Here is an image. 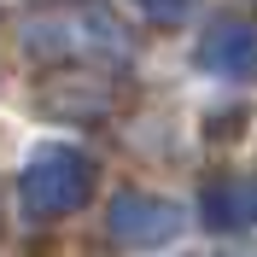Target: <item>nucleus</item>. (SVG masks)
I'll list each match as a JSON object with an SVG mask.
<instances>
[{
	"label": "nucleus",
	"mask_w": 257,
	"mask_h": 257,
	"mask_svg": "<svg viewBox=\"0 0 257 257\" xmlns=\"http://www.w3.org/2000/svg\"><path fill=\"white\" fill-rule=\"evenodd\" d=\"M94 158L76 152V146H35L24 176H18V205L30 222H53V216H70L94 199Z\"/></svg>",
	"instance_id": "obj_2"
},
{
	"label": "nucleus",
	"mask_w": 257,
	"mask_h": 257,
	"mask_svg": "<svg viewBox=\"0 0 257 257\" xmlns=\"http://www.w3.org/2000/svg\"><path fill=\"white\" fill-rule=\"evenodd\" d=\"M135 6H141V12L152 18V24H181V18H187L193 6H199V0H135Z\"/></svg>",
	"instance_id": "obj_6"
},
{
	"label": "nucleus",
	"mask_w": 257,
	"mask_h": 257,
	"mask_svg": "<svg viewBox=\"0 0 257 257\" xmlns=\"http://www.w3.org/2000/svg\"><path fill=\"white\" fill-rule=\"evenodd\" d=\"M199 210H205V228H216V234L257 228V176H228L216 187H205Z\"/></svg>",
	"instance_id": "obj_5"
},
{
	"label": "nucleus",
	"mask_w": 257,
	"mask_h": 257,
	"mask_svg": "<svg viewBox=\"0 0 257 257\" xmlns=\"http://www.w3.org/2000/svg\"><path fill=\"white\" fill-rule=\"evenodd\" d=\"M187 228V210L158 193H117L111 199V240L117 245H170Z\"/></svg>",
	"instance_id": "obj_3"
},
{
	"label": "nucleus",
	"mask_w": 257,
	"mask_h": 257,
	"mask_svg": "<svg viewBox=\"0 0 257 257\" xmlns=\"http://www.w3.org/2000/svg\"><path fill=\"white\" fill-rule=\"evenodd\" d=\"M24 47L35 59H128L135 41H128L123 18L99 0H64L47 12H30L24 24Z\"/></svg>",
	"instance_id": "obj_1"
},
{
	"label": "nucleus",
	"mask_w": 257,
	"mask_h": 257,
	"mask_svg": "<svg viewBox=\"0 0 257 257\" xmlns=\"http://www.w3.org/2000/svg\"><path fill=\"white\" fill-rule=\"evenodd\" d=\"M193 64L210 70L216 82H251L257 76V24L251 18H216V24L199 35Z\"/></svg>",
	"instance_id": "obj_4"
}]
</instances>
